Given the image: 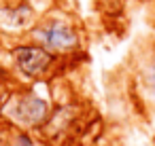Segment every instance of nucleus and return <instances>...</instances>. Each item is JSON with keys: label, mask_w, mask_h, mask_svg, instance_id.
Here are the masks:
<instances>
[{"label": "nucleus", "mask_w": 155, "mask_h": 146, "mask_svg": "<svg viewBox=\"0 0 155 146\" xmlns=\"http://www.w3.org/2000/svg\"><path fill=\"white\" fill-rule=\"evenodd\" d=\"M45 83L32 85H9L7 91L0 97V121L5 127L36 131L41 133L51 119L53 112V97L51 91L45 89Z\"/></svg>", "instance_id": "nucleus-1"}, {"label": "nucleus", "mask_w": 155, "mask_h": 146, "mask_svg": "<svg viewBox=\"0 0 155 146\" xmlns=\"http://www.w3.org/2000/svg\"><path fill=\"white\" fill-rule=\"evenodd\" d=\"M5 62H7L11 81L19 85L45 83L58 72L62 64L60 57H55L38 43L30 40L28 36L5 45Z\"/></svg>", "instance_id": "nucleus-2"}, {"label": "nucleus", "mask_w": 155, "mask_h": 146, "mask_svg": "<svg viewBox=\"0 0 155 146\" xmlns=\"http://www.w3.org/2000/svg\"><path fill=\"white\" fill-rule=\"evenodd\" d=\"M28 38L38 43L41 47H45L47 51H51L62 62L77 57L85 45L83 30H81L79 21L64 11L43 13L36 19V24L32 26Z\"/></svg>", "instance_id": "nucleus-3"}, {"label": "nucleus", "mask_w": 155, "mask_h": 146, "mask_svg": "<svg viewBox=\"0 0 155 146\" xmlns=\"http://www.w3.org/2000/svg\"><path fill=\"white\" fill-rule=\"evenodd\" d=\"M41 15L30 0H2L0 2V36L9 43L26 38Z\"/></svg>", "instance_id": "nucleus-4"}, {"label": "nucleus", "mask_w": 155, "mask_h": 146, "mask_svg": "<svg viewBox=\"0 0 155 146\" xmlns=\"http://www.w3.org/2000/svg\"><path fill=\"white\" fill-rule=\"evenodd\" d=\"M77 116H79V110H77V106L72 102H55L51 119L45 125V129L41 131V135H45L47 140L49 138H62V135H66L72 129Z\"/></svg>", "instance_id": "nucleus-5"}, {"label": "nucleus", "mask_w": 155, "mask_h": 146, "mask_svg": "<svg viewBox=\"0 0 155 146\" xmlns=\"http://www.w3.org/2000/svg\"><path fill=\"white\" fill-rule=\"evenodd\" d=\"M138 89L144 102L155 110V47H151L138 66Z\"/></svg>", "instance_id": "nucleus-6"}, {"label": "nucleus", "mask_w": 155, "mask_h": 146, "mask_svg": "<svg viewBox=\"0 0 155 146\" xmlns=\"http://www.w3.org/2000/svg\"><path fill=\"white\" fill-rule=\"evenodd\" d=\"M0 146H49L47 138L36 131H24V129H11L7 127L5 140Z\"/></svg>", "instance_id": "nucleus-7"}, {"label": "nucleus", "mask_w": 155, "mask_h": 146, "mask_svg": "<svg viewBox=\"0 0 155 146\" xmlns=\"http://www.w3.org/2000/svg\"><path fill=\"white\" fill-rule=\"evenodd\" d=\"M11 81V74H9V68H7V62H5V47L0 49V87L7 85Z\"/></svg>", "instance_id": "nucleus-8"}, {"label": "nucleus", "mask_w": 155, "mask_h": 146, "mask_svg": "<svg viewBox=\"0 0 155 146\" xmlns=\"http://www.w3.org/2000/svg\"><path fill=\"white\" fill-rule=\"evenodd\" d=\"M5 133H7V127H5L2 121H0V144H2V140H5Z\"/></svg>", "instance_id": "nucleus-9"}, {"label": "nucleus", "mask_w": 155, "mask_h": 146, "mask_svg": "<svg viewBox=\"0 0 155 146\" xmlns=\"http://www.w3.org/2000/svg\"><path fill=\"white\" fill-rule=\"evenodd\" d=\"M100 2H115V0H100Z\"/></svg>", "instance_id": "nucleus-10"}]
</instances>
